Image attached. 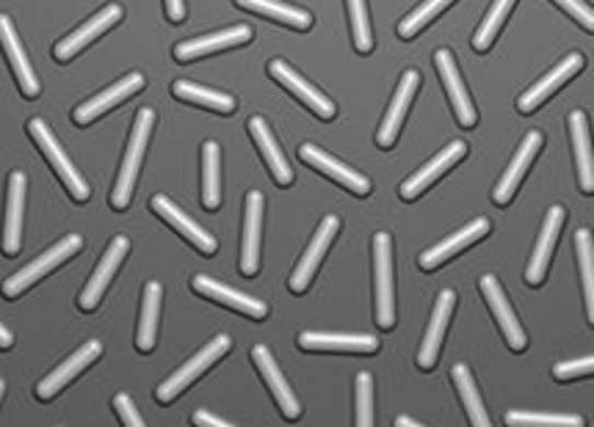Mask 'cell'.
<instances>
[{
    "label": "cell",
    "instance_id": "6da1fadb",
    "mask_svg": "<svg viewBox=\"0 0 594 427\" xmlns=\"http://www.w3.org/2000/svg\"><path fill=\"white\" fill-rule=\"evenodd\" d=\"M152 128H155V114H152L150 108L139 110L133 130H130V144H128V155H125V163H123V171H119L117 186H114V191H112L114 210H125L130 204V199H133L136 174H139L141 157H144Z\"/></svg>",
    "mask_w": 594,
    "mask_h": 427
},
{
    "label": "cell",
    "instance_id": "7a4b0ae2",
    "mask_svg": "<svg viewBox=\"0 0 594 427\" xmlns=\"http://www.w3.org/2000/svg\"><path fill=\"white\" fill-rule=\"evenodd\" d=\"M373 273H376V323L382 329L396 325V293H393V240L380 232L373 237Z\"/></svg>",
    "mask_w": 594,
    "mask_h": 427
},
{
    "label": "cell",
    "instance_id": "3957f363",
    "mask_svg": "<svg viewBox=\"0 0 594 427\" xmlns=\"http://www.w3.org/2000/svg\"><path fill=\"white\" fill-rule=\"evenodd\" d=\"M28 133L31 139L39 144L42 155L47 157V163L53 166V171L59 174L61 182L67 186V191L72 193V197L78 199V202H86L89 199V186H86V179L81 177V174L75 171V166L70 163V157H67V152L61 150L59 141H56V135L50 133V128H47L45 121L42 119H31L28 121Z\"/></svg>",
    "mask_w": 594,
    "mask_h": 427
},
{
    "label": "cell",
    "instance_id": "277c9868",
    "mask_svg": "<svg viewBox=\"0 0 594 427\" xmlns=\"http://www.w3.org/2000/svg\"><path fill=\"white\" fill-rule=\"evenodd\" d=\"M81 246H83V240L78 235H70V237H65L61 242H56L50 251H45V254L36 257L34 262H28L23 271L14 273L12 278H7V282H3V295H7V298H18L23 289H28L31 284L39 282L42 276H47L53 268H59L61 262L70 260L72 254H78V251H81Z\"/></svg>",
    "mask_w": 594,
    "mask_h": 427
},
{
    "label": "cell",
    "instance_id": "5b68a950",
    "mask_svg": "<svg viewBox=\"0 0 594 427\" xmlns=\"http://www.w3.org/2000/svg\"><path fill=\"white\" fill-rule=\"evenodd\" d=\"M228 351H230V336L228 334L216 336V340L210 342L208 347H202V351H199L197 356L191 358V361L183 364L180 370H177L175 376L170 378V381H164V383H161V387L155 389L158 403H172V400H175L177 394L186 392V389L191 387V383L197 381V378L202 376L205 370H208L210 364L219 361V358H222Z\"/></svg>",
    "mask_w": 594,
    "mask_h": 427
},
{
    "label": "cell",
    "instance_id": "8992f818",
    "mask_svg": "<svg viewBox=\"0 0 594 427\" xmlns=\"http://www.w3.org/2000/svg\"><path fill=\"white\" fill-rule=\"evenodd\" d=\"M340 229V218L338 215H327V218L321 221L318 232H315V237L310 240L307 251H304L302 262L296 265V271H293L291 282H288V287L293 289V293H304V289L310 287V282H313L315 271H318L321 260H324V254H327L329 242H333V237L338 235Z\"/></svg>",
    "mask_w": 594,
    "mask_h": 427
},
{
    "label": "cell",
    "instance_id": "52a82bcc",
    "mask_svg": "<svg viewBox=\"0 0 594 427\" xmlns=\"http://www.w3.org/2000/svg\"><path fill=\"white\" fill-rule=\"evenodd\" d=\"M434 64H438V72H440V78H443V86H445V92H449L451 105H454L459 124L462 128H476L478 114H476V108H473L470 94H467L465 81H462V75H459V67H456V61H454V52L445 50V47L443 50H438L434 52Z\"/></svg>",
    "mask_w": 594,
    "mask_h": 427
},
{
    "label": "cell",
    "instance_id": "ba28073f",
    "mask_svg": "<svg viewBox=\"0 0 594 427\" xmlns=\"http://www.w3.org/2000/svg\"><path fill=\"white\" fill-rule=\"evenodd\" d=\"M478 287H481L484 298H487V304H490L492 315H496L498 325H501L503 336H506L509 347L512 351H525V345H528V340H525V331L523 325H520L517 315H514V309L509 307V298L506 293H503L501 282H498L496 276H484L481 282H478Z\"/></svg>",
    "mask_w": 594,
    "mask_h": 427
},
{
    "label": "cell",
    "instance_id": "9c48e42d",
    "mask_svg": "<svg viewBox=\"0 0 594 427\" xmlns=\"http://www.w3.org/2000/svg\"><path fill=\"white\" fill-rule=\"evenodd\" d=\"M299 157H302L307 166H313L315 171L327 174V177H333L335 182L349 188V191L357 193V197H368V193H371V179H368L365 174L354 171V168H349L346 163L335 161L333 155H327V152L318 150V146L304 144L302 150H299Z\"/></svg>",
    "mask_w": 594,
    "mask_h": 427
},
{
    "label": "cell",
    "instance_id": "30bf717a",
    "mask_svg": "<svg viewBox=\"0 0 594 427\" xmlns=\"http://www.w3.org/2000/svg\"><path fill=\"white\" fill-rule=\"evenodd\" d=\"M119 20H123V7H119V3L105 7L103 12H97L94 17H89L81 28L72 31L67 39H61L59 45L53 47V56L59 58V61H70V58L78 56V52H81L89 41H94L97 36H103L105 31L112 28V25H117Z\"/></svg>",
    "mask_w": 594,
    "mask_h": 427
},
{
    "label": "cell",
    "instance_id": "8fae6325",
    "mask_svg": "<svg viewBox=\"0 0 594 427\" xmlns=\"http://www.w3.org/2000/svg\"><path fill=\"white\" fill-rule=\"evenodd\" d=\"M581 70H583V56L581 52H572V56H567L564 61H559V64H556L554 70L543 78V81H536L534 86H531L528 92L517 99V108L523 110V114L536 110L545 103V99L550 97V94L559 92V88L564 86L567 81H572V78H575Z\"/></svg>",
    "mask_w": 594,
    "mask_h": 427
},
{
    "label": "cell",
    "instance_id": "7c38bea8",
    "mask_svg": "<svg viewBox=\"0 0 594 427\" xmlns=\"http://www.w3.org/2000/svg\"><path fill=\"white\" fill-rule=\"evenodd\" d=\"M564 226V207H550L548 218H545L543 232H539V240H536V249L531 254L528 271H525V282L528 284H543L548 276L550 260H554L556 240H559V232Z\"/></svg>",
    "mask_w": 594,
    "mask_h": 427
},
{
    "label": "cell",
    "instance_id": "4fadbf2b",
    "mask_svg": "<svg viewBox=\"0 0 594 427\" xmlns=\"http://www.w3.org/2000/svg\"><path fill=\"white\" fill-rule=\"evenodd\" d=\"M268 72H271V78H275V81H280L288 92L296 94V97L302 99L310 110H315L321 119H333L335 116L333 99H329L327 94H321L313 83L304 81V78L299 75L291 64H286V61H271V64H268Z\"/></svg>",
    "mask_w": 594,
    "mask_h": 427
},
{
    "label": "cell",
    "instance_id": "5bb4252c",
    "mask_svg": "<svg viewBox=\"0 0 594 427\" xmlns=\"http://www.w3.org/2000/svg\"><path fill=\"white\" fill-rule=\"evenodd\" d=\"M252 39L249 25H233V28L216 31V34L197 36V39H186L175 47V58L188 64V61H197V58L210 56L216 50H228V47L244 45V41Z\"/></svg>",
    "mask_w": 594,
    "mask_h": 427
},
{
    "label": "cell",
    "instance_id": "9a60e30c",
    "mask_svg": "<svg viewBox=\"0 0 594 427\" xmlns=\"http://www.w3.org/2000/svg\"><path fill=\"white\" fill-rule=\"evenodd\" d=\"M263 193L252 191L244 207V242H241V273L255 276L260 268V226H263Z\"/></svg>",
    "mask_w": 594,
    "mask_h": 427
},
{
    "label": "cell",
    "instance_id": "2e32d148",
    "mask_svg": "<svg viewBox=\"0 0 594 427\" xmlns=\"http://www.w3.org/2000/svg\"><path fill=\"white\" fill-rule=\"evenodd\" d=\"M0 47H3V52H7L14 75H18L20 92H23L25 97H36V94L42 92L39 78H36L28 56L23 52V45H20V39H18V31H14L12 20H9L7 14H0Z\"/></svg>",
    "mask_w": 594,
    "mask_h": 427
},
{
    "label": "cell",
    "instance_id": "e0dca14e",
    "mask_svg": "<svg viewBox=\"0 0 594 427\" xmlns=\"http://www.w3.org/2000/svg\"><path fill=\"white\" fill-rule=\"evenodd\" d=\"M252 358H255L257 370H260L263 381H266V387L271 389V394L277 398V403H280L282 414H286V419H299L302 416V405H299L296 394L291 392V387H288L286 376H282V370L277 367L275 356H271V351H268L266 345H257L255 351H252Z\"/></svg>",
    "mask_w": 594,
    "mask_h": 427
},
{
    "label": "cell",
    "instance_id": "ac0fdd59",
    "mask_svg": "<svg viewBox=\"0 0 594 427\" xmlns=\"http://www.w3.org/2000/svg\"><path fill=\"white\" fill-rule=\"evenodd\" d=\"M418 86H420V75H418V72H415V70L404 72L401 83H398V88H396V97H393L391 108H387L385 121H382L380 133H376V144H380L382 150H391V146L396 144L398 130H401L404 116H407L409 103H412V97H415V92H418Z\"/></svg>",
    "mask_w": 594,
    "mask_h": 427
},
{
    "label": "cell",
    "instance_id": "d6986e66",
    "mask_svg": "<svg viewBox=\"0 0 594 427\" xmlns=\"http://www.w3.org/2000/svg\"><path fill=\"white\" fill-rule=\"evenodd\" d=\"M454 304H456L454 289H443V293H440V298H438V309H434V315H431V323H429V331H426V340H423V345H420V353H418L420 370H431V367L438 364L440 351H443L445 329H449L451 312H454Z\"/></svg>",
    "mask_w": 594,
    "mask_h": 427
},
{
    "label": "cell",
    "instance_id": "ffe728a7",
    "mask_svg": "<svg viewBox=\"0 0 594 427\" xmlns=\"http://www.w3.org/2000/svg\"><path fill=\"white\" fill-rule=\"evenodd\" d=\"M141 88H144V75L133 72V75L123 78L119 83H112V88H105L103 94L92 97L89 103L78 105L75 114H72V119H75V124H83V128H86L89 121H94L97 116H103L105 110H112L114 105H119L123 99L133 97V94L141 92Z\"/></svg>",
    "mask_w": 594,
    "mask_h": 427
},
{
    "label": "cell",
    "instance_id": "44dd1931",
    "mask_svg": "<svg viewBox=\"0 0 594 427\" xmlns=\"http://www.w3.org/2000/svg\"><path fill=\"white\" fill-rule=\"evenodd\" d=\"M128 237H117V240H112V246H108V251H105L103 262L97 265V271H94V276L89 278L86 289L81 293V309H86V312H92L94 307L100 304V298L105 295V289H108V284H112L114 273H117V268L123 265L125 254H128Z\"/></svg>",
    "mask_w": 594,
    "mask_h": 427
},
{
    "label": "cell",
    "instance_id": "7402d4cb",
    "mask_svg": "<svg viewBox=\"0 0 594 427\" xmlns=\"http://www.w3.org/2000/svg\"><path fill=\"white\" fill-rule=\"evenodd\" d=\"M465 152H467V146L462 144V141H454V144H449L443 152H440V155L431 157V161L426 163V166L420 168L418 174H412V177H409L407 182H404L401 191H398V193H401V197L407 199V202L418 199L420 193H423L426 188H429L431 182H434V179L443 177V174L449 171L451 166H456V163H459L462 157H465Z\"/></svg>",
    "mask_w": 594,
    "mask_h": 427
},
{
    "label": "cell",
    "instance_id": "603a6c76",
    "mask_svg": "<svg viewBox=\"0 0 594 427\" xmlns=\"http://www.w3.org/2000/svg\"><path fill=\"white\" fill-rule=\"evenodd\" d=\"M100 353H103V345H100V342H89V345H83L81 351L72 353V356L61 364V367H56V370H53L45 381H39V387H36L39 400L56 398V394H59L61 389L72 381V378L81 376V372L86 370L94 358H100Z\"/></svg>",
    "mask_w": 594,
    "mask_h": 427
},
{
    "label": "cell",
    "instance_id": "cb8c5ba5",
    "mask_svg": "<svg viewBox=\"0 0 594 427\" xmlns=\"http://www.w3.org/2000/svg\"><path fill=\"white\" fill-rule=\"evenodd\" d=\"M543 150V133H536V130H531L528 135L523 139V144H520L517 155L512 157V163H509V171L503 174L501 182H498L496 193H492V199H496V204H509L512 202L514 191H517V186L523 182L525 171L531 168V163H534L536 152Z\"/></svg>",
    "mask_w": 594,
    "mask_h": 427
},
{
    "label": "cell",
    "instance_id": "d4e9b609",
    "mask_svg": "<svg viewBox=\"0 0 594 427\" xmlns=\"http://www.w3.org/2000/svg\"><path fill=\"white\" fill-rule=\"evenodd\" d=\"M490 232V221L487 218H476L473 224H467L465 229H459L456 235L445 237L440 246H434V249H429L426 254H420V268L423 271H434V268L443 265L445 260H451L454 254H459L462 249H467V246H473L476 240H481L484 235Z\"/></svg>",
    "mask_w": 594,
    "mask_h": 427
},
{
    "label": "cell",
    "instance_id": "484cf974",
    "mask_svg": "<svg viewBox=\"0 0 594 427\" xmlns=\"http://www.w3.org/2000/svg\"><path fill=\"white\" fill-rule=\"evenodd\" d=\"M23 204H25V174L14 171L9 179L7 224H3V254L14 257L23 246Z\"/></svg>",
    "mask_w": 594,
    "mask_h": 427
},
{
    "label": "cell",
    "instance_id": "4316f807",
    "mask_svg": "<svg viewBox=\"0 0 594 427\" xmlns=\"http://www.w3.org/2000/svg\"><path fill=\"white\" fill-rule=\"evenodd\" d=\"M150 204H152V210H155V213L166 221V224L175 226V229L180 232V235L186 237L188 242H191L194 249H199L202 254H213V251H216V237H210L208 232L202 229V226L194 224V221L188 218V215L183 213V210L177 207L175 202H172V199L155 197Z\"/></svg>",
    "mask_w": 594,
    "mask_h": 427
},
{
    "label": "cell",
    "instance_id": "83f0119b",
    "mask_svg": "<svg viewBox=\"0 0 594 427\" xmlns=\"http://www.w3.org/2000/svg\"><path fill=\"white\" fill-rule=\"evenodd\" d=\"M194 289H197L199 295H205V298L219 300V304H224V307L235 309V312L249 315V318H255V320H263L268 315V307L263 304V300L249 298V295L238 293V289H233V287H224L222 282H213V278H208V276L194 278Z\"/></svg>",
    "mask_w": 594,
    "mask_h": 427
},
{
    "label": "cell",
    "instance_id": "f1b7e54d",
    "mask_svg": "<svg viewBox=\"0 0 594 427\" xmlns=\"http://www.w3.org/2000/svg\"><path fill=\"white\" fill-rule=\"evenodd\" d=\"M304 351H335V353H376L380 340L371 334H307L299 336Z\"/></svg>",
    "mask_w": 594,
    "mask_h": 427
},
{
    "label": "cell",
    "instance_id": "f546056e",
    "mask_svg": "<svg viewBox=\"0 0 594 427\" xmlns=\"http://www.w3.org/2000/svg\"><path fill=\"white\" fill-rule=\"evenodd\" d=\"M570 133H572V150H575V166L578 177H581L583 193L594 191V157H592V141H589V124L583 110H572L570 114Z\"/></svg>",
    "mask_w": 594,
    "mask_h": 427
},
{
    "label": "cell",
    "instance_id": "4dcf8cb0",
    "mask_svg": "<svg viewBox=\"0 0 594 427\" xmlns=\"http://www.w3.org/2000/svg\"><path fill=\"white\" fill-rule=\"evenodd\" d=\"M249 133H252V139H255V144L260 146V155L266 157V166L271 168V174H275L277 182H280V186H291L293 182L291 166H288L286 155H282V150L277 146L275 135H271V130H268V124L260 119V116H252L249 119Z\"/></svg>",
    "mask_w": 594,
    "mask_h": 427
},
{
    "label": "cell",
    "instance_id": "1f68e13d",
    "mask_svg": "<svg viewBox=\"0 0 594 427\" xmlns=\"http://www.w3.org/2000/svg\"><path fill=\"white\" fill-rule=\"evenodd\" d=\"M241 9H249V12L263 14V17H271L282 25H291V28L307 31L313 25V17L310 12L296 7H288V3H280V0H235Z\"/></svg>",
    "mask_w": 594,
    "mask_h": 427
},
{
    "label": "cell",
    "instance_id": "d6a6232c",
    "mask_svg": "<svg viewBox=\"0 0 594 427\" xmlns=\"http://www.w3.org/2000/svg\"><path fill=\"white\" fill-rule=\"evenodd\" d=\"M202 204L208 210L222 204V155L216 141L202 146Z\"/></svg>",
    "mask_w": 594,
    "mask_h": 427
},
{
    "label": "cell",
    "instance_id": "836d02e7",
    "mask_svg": "<svg viewBox=\"0 0 594 427\" xmlns=\"http://www.w3.org/2000/svg\"><path fill=\"white\" fill-rule=\"evenodd\" d=\"M161 284L150 282L144 289V307H141V323L139 334H136V345L141 353H150L155 347V334H158V315H161Z\"/></svg>",
    "mask_w": 594,
    "mask_h": 427
},
{
    "label": "cell",
    "instance_id": "e575fe53",
    "mask_svg": "<svg viewBox=\"0 0 594 427\" xmlns=\"http://www.w3.org/2000/svg\"><path fill=\"white\" fill-rule=\"evenodd\" d=\"M454 383H456V389H459V398H462V403H465L467 416H470V425L473 427H492L490 416H487V408H484L481 394H478L476 383H473L470 370H467L465 364H456L454 367Z\"/></svg>",
    "mask_w": 594,
    "mask_h": 427
},
{
    "label": "cell",
    "instance_id": "d590c367",
    "mask_svg": "<svg viewBox=\"0 0 594 427\" xmlns=\"http://www.w3.org/2000/svg\"><path fill=\"white\" fill-rule=\"evenodd\" d=\"M172 92H175V97L186 99V103L202 105V108L219 110V114H233V110H235V99L230 97V94L213 92V88L197 86V83L177 81L175 86H172Z\"/></svg>",
    "mask_w": 594,
    "mask_h": 427
},
{
    "label": "cell",
    "instance_id": "8d00e7d4",
    "mask_svg": "<svg viewBox=\"0 0 594 427\" xmlns=\"http://www.w3.org/2000/svg\"><path fill=\"white\" fill-rule=\"evenodd\" d=\"M575 254H578V262H581L589 323H594V242H592V235H589L586 229L575 232Z\"/></svg>",
    "mask_w": 594,
    "mask_h": 427
},
{
    "label": "cell",
    "instance_id": "74e56055",
    "mask_svg": "<svg viewBox=\"0 0 594 427\" xmlns=\"http://www.w3.org/2000/svg\"><path fill=\"white\" fill-rule=\"evenodd\" d=\"M514 3H517V0H496V3H492V9L487 12L484 23L478 25L476 36H473V47H476L478 52L490 50V45L496 41V36L501 34L503 23H506V17H509V12H512Z\"/></svg>",
    "mask_w": 594,
    "mask_h": 427
},
{
    "label": "cell",
    "instance_id": "f35d334b",
    "mask_svg": "<svg viewBox=\"0 0 594 427\" xmlns=\"http://www.w3.org/2000/svg\"><path fill=\"white\" fill-rule=\"evenodd\" d=\"M509 427H586L578 414H528V411H509Z\"/></svg>",
    "mask_w": 594,
    "mask_h": 427
},
{
    "label": "cell",
    "instance_id": "ab89813d",
    "mask_svg": "<svg viewBox=\"0 0 594 427\" xmlns=\"http://www.w3.org/2000/svg\"><path fill=\"white\" fill-rule=\"evenodd\" d=\"M451 3H454V0H423L409 17H404L401 23H398V36H401V39H412L415 34H420V28H426V25L438 17L445 7H451Z\"/></svg>",
    "mask_w": 594,
    "mask_h": 427
},
{
    "label": "cell",
    "instance_id": "60d3db41",
    "mask_svg": "<svg viewBox=\"0 0 594 427\" xmlns=\"http://www.w3.org/2000/svg\"><path fill=\"white\" fill-rule=\"evenodd\" d=\"M349 3V17H351V36H354V47L360 52L373 50V31L371 20H368L365 0H346Z\"/></svg>",
    "mask_w": 594,
    "mask_h": 427
},
{
    "label": "cell",
    "instance_id": "b9f144b4",
    "mask_svg": "<svg viewBox=\"0 0 594 427\" xmlns=\"http://www.w3.org/2000/svg\"><path fill=\"white\" fill-rule=\"evenodd\" d=\"M357 427H376L373 419V381L371 376H357Z\"/></svg>",
    "mask_w": 594,
    "mask_h": 427
},
{
    "label": "cell",
    "instance_id": "7bdbcfd3",
    "mask_svg": "<svg viewBox=\"0 0 594 427\" xmlns=\"http://www.w3.org/2000/svg\"><path fill=\"white\" fill-rule=\"evenodd\" d=\"M594 370L592 358H578V361H561L554 367L556 381H572V378H583Z\"/></svg>",
    "mask_w": 594,
    "mask_h": 427
},
{
    "label": "cell",
    "instance_id": "ee69618b",
    "mask_svg": "<svg viewBox=\"0 0 594 427\" xmlns=\"http://www.w3.org/2000/svg\"><path fill=\"white\" fill-rule=\"evenodd\" d=\"M554 3H559V7L564 9L570 17H575L583 28L594 31V14H592V7H589L586 0H554Z\"/></svg>",
    "mask_w": 594,
    "mask_h": 427
},
{
    "label": "cell",
    "instance_id": "f6af8a7d",
    "mask_svg": "<svg viewBox=\"0 0 594 427\" xmlns=\"http://www.w3.org/2000/svg\"><path fill=\"white\" fill-rule=\"evenodd\" d=\"M114 408H117L119 419L125 422V427H147L144 422H141L139 411H136L133 400H130L128 394H117V400H114Z\"/></svg>",
    "mask_w": 594,
    "mask_h": 427
},
{
    "label": "cell",
    "instance_id": "bcb514c9",
    "mask_svg": "<svg viewBox=\"0 0 594 427\" xmlns=\"http://www.w3.org/2000/svg\"><path fill=\"white\" fill-rule=\"evenodd\" d=\"M191 422H194V425H197V427H233V425H230V422L219 419V416L208 414V411H197V414L191 416Z\"/></svg>",
    "mask_w": 594,
    "mask_h": 427
},
{
    "label": "cell",
    "instance_id": "7dc6e473",
    "mask_svg": "<svg viewBox=\"0 0 594 427\" xmlns=\"http://www.w3.org/2000/svg\"><path fill=\"white\" fill-rule=\"evenodd\" d=\"M166 12H170L172 23H183V20H186V7H183V0H166Z\"/></svg>",
    "mask_w": 594,
    "mask_h": 427
},
{
    "label": "cell",
    "instance_id": "c3c4849f",
    "mask_svg": "<svg viewBox=\"0 0 594 427\" xmlns=\"http://www.w3.org/2000/svg\"><path fill=\"white\" fill-rule=\"evenodd\" d=\"M14 345V336H12V331L7 329V325L0 323V351H7V347H12Z\"/></svg>",
    "mask_w": 594,
    "mask_h": 427
},
{
    "label": "cell",
    "instance_id": "681fc988",
    "mask_svg": "<svg viewBox=\"0 0 594 427\" xmlns=\"http://www.w3.org/2000/svg\"><path fill=\"white\" fill-rule=\"evenodd\" d=\"M396 427H423V425H418V422L409 419V416H398V419H396Z\"/></svg>",
    "mask_w": 594,
    "mask_h": 427
},
{
    "label": "cell",
    "instance_id": "f907efd6",
    "mask_svg": "<svg viewBox=\"0 0 594 427\" xmlns=\"http://www.w3.org/2000/svg\"><path fill=\"white\" fill-rule=\"evenodd\" d=\"M0 398H3V381H0Z\"/></svg>",
    "mask_w": 594,
    "mask_h": 427
}]
</instances>
